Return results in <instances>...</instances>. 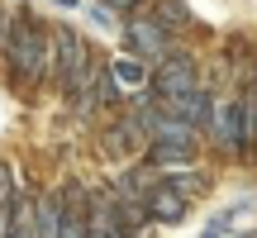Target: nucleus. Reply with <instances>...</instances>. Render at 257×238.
<instances>
[{"label": "nucleus", "mask_w": 257, "mask_h": 238, "mask_svg": "<svg viewBox=\"0 0 257 238\" xmlns=\"http://www.w3.org/2000/svg\"><path fill=\"white\" fill-rule=\"evenodd\" d=\"M53 43L57 38H48L38 24H19L15 34H10V72L19 76V81H38V76L53 67Z\"/></svg>", "instance_id": "nucleus-1"}, {"label": "nucleus", "mask_w": 257, "mask_h": 238, "mask_svg": "<svg viewBox=\"0 0 257 238\" xmlns=\"http://www.w3.org/2000/svg\"><path fill=\"white\" fill-rule=\"evenodd\" d=\"M57 81H62V91L67 95H81V86H86V76H91V53H86V43L72 34V29H57Z\"/></svg>", "instance_id": "nucleus-2"}, {"label": "nucleus", "mask_w": 257, "mask_h": 238, "mask_svg": "<svg viewBox=\"0 0 257 238\" xmlns=\"http://www.w3.org/2000/svg\"><path fill=\"white\" fill-rule=\"evenodd\" d=\"M124 38H128V48H134L138 57H157V62H172V34H167L157 19H128V29H124Z\"/></svg>", "instance_id": "nucleus-3"}, {"label": "nucleus", "mask_w": 257, "mask_h": 238, "mask_svg": "<svg viewBox=\"0 0 257 238\" xmlns=\"http://www.w3.org/2000/svg\"><path fill=\"white\" fill-rule=\"evenodd\" d=\"M157 91L167 100H181V95H195V62L191 57H172V62L157 67Z\"/></svg>", "instance_id": "nucleus-4"}, {"label": "nucleus", "mask_w": 257, "mask_h": 238, "mask_svg": "<svg viewBox=\"0 0 257 238\" xmlns=\"http://www.w3.org/2000/svg\"><path fill=\"white\" fill-rule=\"evenodd\" d=\"M248 105L243 100H224L219 105V114H214V134H219V143L224 148H243L248 143Z\"/></svg>", "instance_id": "nucleus-5"}, {"label": "nucleus", "mask_w": 257, "mask_h": 238, "mask_svg": "<svg viewBox=\"0 0 257 238\" xmlns=\"http://www.w3.org/2000/svg\"><path fill=\"white\" fill-rule=\"evenodd\" d=\"M62 238H91V224H86V191L76 181H67V191H62Z\"/></svg>", "instance_id": "nucleus-6"}, {"label": "nucleus", "mask_w": 257, "mask_h": 238, "mask_svg": "<svg viewBox=\"0 0 257 238\" xmlns=\"http://www.w3.org/2000/svg\"><path fill=\"white\" fill-rule=\"evenodd\" d=\"M167 114L172 119H181V124H191V129H205V124H214V105H210V95L205 91H195V95H181V100H167Z\"/></svg>", "instance_id": "nucleus-7"}, {"label": "nucleus", "mask_w": 257, "mask_h": 238, "mask_svg": "<svg viewBox=\"0 0 257 238\" xmlns=\"http://www.w3.org/2000/svg\"><path fill=\"white\" fill-rule=\"evenodd\" d=\"M148 214L162 219V224H181L186 219V195L172 191V186H157V191L148 195Z\"/></svg>", "instance_id": "nucleus-8"}, {"label": "nucleus", "mask_w": 257, "mask_h": 238, "mask_svg": "<svg viewBox=\"0 0 257 238\" xmlns=\"http://www.w3.org/2000/svg\"><path fill=\"white\" fill-rule=\"evenodd\" d=\"M138 143H143V119H119V124L110 129V138H105V148L110 153H138Z\"/></svg>", "instance_id": "nucleus-9"}, {"label": "nucleus", "mask_w": 257, "mask_h": 238, "mask_svg": "<svg viewBox=\"0 0 257 238\" xmlns=\"http://www.w3.org/2000/svg\"><path fill=\"white\" fill-rule=\"evenodd\" d=\"M38 238H62V195H38Z\"/></svg>", "instance_id": "nucleus-10"}, {"label": "nucleus", "mask_w": 257, "mask_h": 238, "mask_svg": "<svg viewBox=\"0 0 257 238\" xmlns=\"http://www.w3.org/2000/svg\"><path fill=\"white\" fill-rule=\"evenodd\" d=\"M10 238H38V200H19L10 210Z\"/></svg>", "instance_id": "nucleus-11"}, {"label": "nucleus", "mask_w": 257, "mask_h": 238, "mask_svg": "<svg viewBox=\"0 0 257 238\" xmlns=\"http://www.w3.org/2000/svg\"><path fill=\"white\" fill-rule=\"evenodd\" d=\"M110 76H114V86H128V91H138V86L148 81V72H143L138 57H119V62L110 67Z\"/></svg>", "instance_id": "nucleus-12"}, {"label": "nucleus", "mask_w": 257, "mask_h": 238, "mask_svg": "<svg viewBox=\"0 0 257 238\" xmlns=\"http://www.w3.org/2000/svg\"><path fill=\"white\" fill-rule=\"evenodd\" d=\"M19 200H24V195H19V176H15V167L0 162V210H15Z\"/></svg>", "instance_id": "nucleus-13"}, {"label": "nucleus", "mask_w": 257, "mask_h": 238, "mask_svg": "<svg viewBox=\"0 0 257 238\" xmlns=\"http://www.w3.org/2000/svg\"><path fill=\"white\" fill-rule=\"evenodd\" d=\"M191 148H167V143H153V167H172V162H186Z\"/></svg>", "instance_id": "nucleus-14"}, {"label": "nucleus", "mask_w": 257, "mask_h": 238, "mask_svg": "<svg viewBox=\"0 0 257 238\" xmlns=\"http://www.w3.org/2000/svg\"><path fill=\"white\" fill-rule=\"evenodd\" d=\"M167 186H172V191H181V195H195V191H205V176H200V172H191V176H172Z\"/></svg>", "instance_id": "nucleus-15"}, {"label": "nucleus", "mask_w": 257, "mask_h": 238, "mask_svg": "<svg viewBox=\"0 0 257 238\" xmlns=\"http://www.w3.org/2000/svg\"><path fill=\"white\" fill-rule=\"evenodd\" d=\"M162 15H167V24H172V29H181V24H186V19H181L186 10L176 5V0H167V5H157V19H162Z\"/></svg>", "instance_id": "nucleus-16"}, {"label": "nucleus", "mask_w": 257, "mask_h": 238, "mask_svg": "<svg viewBox=\"0 0 257 238\" xmlns=\"http://www.w3.org/2000/svg\"><path fill=\"white\" fill-rule=\"evenodd\" d=\"M91 19H95V24L105 29V34L114 29V19H110V5H91Z\"/></svg>", "instance_id": "nucleus-17"}, {"label": "nucleus", "mask_w": 257, "mask_h": 238, "mask_svg": "<svg viewBox=\"0 0 257 238\" xmlns=\"http://www.w3.org/2000/svg\"><path fill=\"white\" fill-rule=\"evenodd\" d=\"M0 48H10V19H5V10H0Z\"/></svg>", "instance_id": "nucleus-18"}, {"label": "nucleus", "mask_w": 257, "mask_h": 238, "mask_svg": "<svg viewBox=\"0 0 257 238\" xmlns=\"http://www.w3.org/2000/svg\"><path fill=\"white\" fill-rule=\"evenodd\" d=\"M105 5H110V10H134L138 0H105Z\"/></svg>", "instance_id": "nucleus-19"}]
</instances>
